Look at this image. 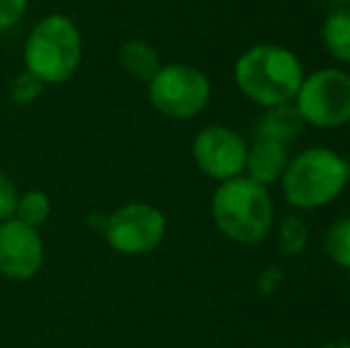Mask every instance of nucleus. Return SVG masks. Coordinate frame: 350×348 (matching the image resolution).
<instances>
[{"mask_svg": "<svg viewBox=\"0 0 350 348\" xmlns=\"http://www.w3.org/2000/svg\"><path fill=\"white\" fill-rule=\"evenodd\" d=\"M305 79L303 65L293 51L277 43H258L239 55L234 81L250 103L274 107L293 103Z\"/></svg>", "mask_w": 350, "mask_h": 348, "instance_id": "nucleus-1", "label": "nucleus"}, {"mask_svg": "<svg viewBox=\"0 0 350 348\" xmlns=\"http://www.w3.org/2000/svg\"><path fill=\"white\" fill-rule=\"evenodd\" d=\"M212 219L229 241L255 246L267 239L274 224L269 189L245 174L221 181L212 196Z\"/></svg>", "mask_w": 350, "mask_h": 348, "instance_id": "nucleus-2", "label": "nucleus"}, {"mask_svg": "<svg viewBox=\"0 0 350 348\" xmlns=\"http://www.w3.org/2000/svg\"><path fill=\"white\" fill-rule=\"evenodd\" d=\"M348 181V160L327 146H312L288 160L281 176V191L291 208L317 210L334 203Z\"/></svg>", "mask_w": 350, "mask_h": 348, "instance_id": "nucleus-3", "label": "nucleus"}, {"mask_svg": "<svg viewBox=\"0 0 350 348\" xmlns=\"http://www.w3.org/2000/svg\"><path fill=\"white\" fill-rule=\"evenodd\" d=\"M83 57V38L67 14H46L24 41V67L46 86L65 84L77 75Z\"/></svg>", "mask_w": 350, "mask_h": 348, "instance_id": "nucleus-4", "label": "nucleus"}, {"mask_svg": "<svg viewBox=\"0 0 350 348\" xmlns=\"http://www.w3.org/2000/svg\"><path fill=\"white\" fill-rule=\"evenodd\" d=\"M212 84L203 70L172 62L148 81V101L167 120H193L208 107Z\"/></svg>", "mask_w": 350, "mask_h": 348, "instance_id": "nucleus-5", "label": "nucleus"}, {"mask_svg": "<svg viewBox=\"0 0 350 348\" xmlns=\"http://www.w3.org/2000/svg\"><path fill=\"white\" fill-rule=\"evenodd\" d=\"M293 105L305 126L338 129L350 124V75L338 67H322L303 79Z\"/></svg>", "mask_w": 350, "mask_h": 348, "instance_id": "nucleus-6", "label": "nucleus"}, {"mask_svg": "<svg viewBox=\"0 0 350 348\" xmlns=\"http://www.w3.org/2000/svg\"><path fill=\"white\" fill-rule=\"evenodd\" d=\"M165 213L143 200L126 203L110 213L103 229L107 246L122 256H148L165 241Z\"/></svg>", "mask_w": 350, "mask_h": 348, "instance_id": "nucleus-7", "label": "nucleus"}, {"mask_svg": "<svg viewBox=\"0 0 350 348\" xmlns=\"http://www.w3.org/2000/svg\"><path fill=\"white\" fill-rule=\"evenodd\" d=\"M191 153L200 172L221 184L245 172L248 144L239 131L229 126L208 124L196 134Z\"/></svg>", "mask_w": 350, "mask_h": 348, "instance_id": "nucleus-8", "label": "nucleus"}, {"mask_svg": "<svg viewBox=\"0 0 350 348\" xmlns=\"http://www.w3.org/2000/svg\"><path fill=\"white\" fill-rule=\"evenodd\" d=\"M46 248L38 229L17 219L0 222V274L12 282H29L43 267Z\"/></svg>", "mask_w": 350, "mask_h": 348, "instance_id": "nucleus-9", "label": "nucleus"}, {"mask_svg": "<svg viewBox=\"0 0 350 348\" xmlns=\"http://www.w3.org/2000/svg\"><path fill=\"white\" fill-rule=\"evenodd\" d=\"M288 160V146L274 144L267 139H255V144L248 146V155H245V176L262 186H272L281 181Z\"/></svg>", "mask_w": 350, "mask_h": 348, "instance_id": "nucleus-10", "label": "nucleus"}, {"mask_svg": "<svg viewBox=\"0 0 350 348\" xmlns=\"http://www.w3.org/2000/svg\"><path fill=\"white\" fill-rule=\"evenodd\" d=\"M305 129V122L300 117L298 107L293 103L267 107L258 122V139H267L274 144L288 146L293 139H298Z\"/></svg>", "mask_w": 350, "mask_h": 348, "instance_id": "nucleus-11", "label": "nucleus"}, {"mask_svg": "<svg viewBox=\"0 0 350 348\" xmlns=\"http://www.w3.org/2000/svg\"><path fill=\"white\" fill-rule=\"evenodd\" d=\"M117 60L131 79L143 81V84H148L162 67L160 53L143 38H129V41L122 43L120 51H117Z\"/></svg>", "mask_w": 350, "mask_h": 348, "instance_id": "nucleus-12", "label": "nucleus"}, {"mask_svg": "<svg viewBox=\"0 0 350 348\" xmlns=\"http://www.w3.org/2000/svg\"><path fill=\"white\" fill-rule=\"evenodd\" d=\"M322 43L336 62L350 65V10L336 8L322 27Z\"/></svg>", "mask_w": 350, "mask_h": 348, "instance_id": "nucleus-13", "label": "nucleus"}, {"mask_svg": "<svg viewBox=\"0 0 350 348\" xmlns=\"http://www.w3.org/2000/svg\"><path fill=\"white\" fill-rule=\"evenodd\" d=\"M51 208L53 205H51L48 193H43V191H38V189H31V191H27V193L19 196L12 219L27 224V227L38 229L48 217H51Z\"/></svg>", "mask_w": 350, "mask_h": 348, "instance_id": "nucleus-14", "label": "nucleus"}, {"mask_svg": "<svg viewBox=\"0 0 350 348\" xmlns=\"http://www.w3.org/2000/svg\"><path fill=\"white\" fill-rule=\"evenodd\" d=\"M310 241V229L308 222L298 215H288L281 219L279 227V251L284 256H298L308 248Z\"/></svg>", "mask_w": 350, "mask_h": 348, "instance_id": "nucleus-15", "label": "nucleus"}, {"mask_svg": "<svg viewBox=\"0 0 350 348\" xmlns=\"http://www.w3.org/2000/svg\"><path fill=\"white\" fill-rule=\"evenodd\" d=\"M324 251L338 267L350 269V217L336 219L327 229L324 237Z\"/></svg>", "mask_w": 350, "mask_h": 348, "instance_id": "nucleus-16", "label": "nucleus"}, {"mask_svg": "<svg viewBox=\"0 0 350 348\" xmlns=\"http://www.w3.org/2000/svg\"><path fill=\"white\" fill-rule=\"evenodd\" d=\"M43 88H46V84H43L41 79H36L31 72L24 70L12 79L10 98H12V103H17V105H29V103H33V101L41 98Z\"/></svg>", "mask_w": 350, "mask_h": 348, "instance_id": "nucleus-17", "label": "nucleus"}, {"mask_svg": "<svg viewBox=\"0 0 350 348\" xmlns=\"http://www.w3.org/2000/svg\"><path fill=\"white\" fill-rule=\"evenodd\" d=\"M19 191L14 179H10L8 174L0 170V222H8L14 217V208H17Z\"/></svg>", "mask_w": 350, "mask_h": 348, "instance_id": "nucleus-18", "label": "nucleus"}, {"mask_svg": "<svg viewBox=\"0 0 350 348\" xmlns=\"http://www.w3.org/2000/svg\"><path fill=\"white\" fill-rule=\"evenodd\" d=\"M29 0H0V31L12 29L24 17Z\"/></svg>", "mask_w": 350, "mask_h": 348, "instance_id": "nucleus-19", "label": "nucleus"}, {"mask_svg": "<svg viewBox=\"0 0 350 348\" xmlns=\"http://www.w3.org/2000/svg\"><path fill=\"white\" fill-rule=\"evenodd\" d=\"M281 282H284V269L277 267V265H272V267H267L262 274H260L258 289L262 296H269V293H274L281 286Z\"/></svg>", "mask_w": 350, "mask_h": 348, "instance_id": "nucleus-20", "label": "nucleus"}, {"mask_svg": "<svg viewBox=\"0 0 350 348\" xmlns=\"http://www.w3.org/2000/svg\"><path fill=\"white\" fill-rule=\"evenodd\" d=\"M329 3H334V5H350V0H329Z\"/></svg>", "mask_w": 350, "mask_h": 348, "instance_id": "nucleus-21", "label": "nucleus"}]
</instances>
